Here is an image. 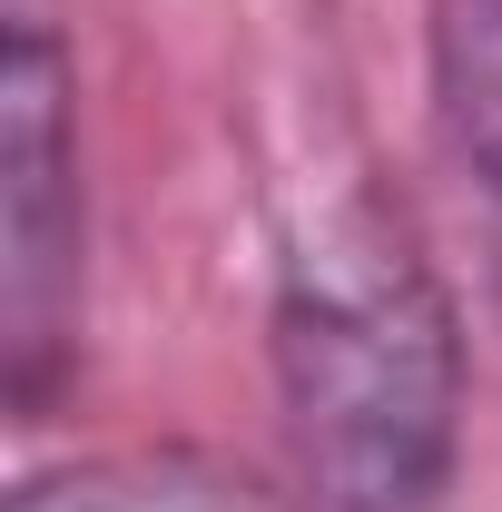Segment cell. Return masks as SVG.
Here are the masks:
<instances>
[{
    "label": "cell",
    "instance_id": "3957f363",
    "mask_svg": "<svg viewBox=\"0 0 502 512\" xmlns=\"http://www.w3.org/2000/svg\"><path fill=\"white\" fill-rule=\"evenodd\" d=\"M10 512H296L256 463H227V453H99V463H69V473H40L20 483Z\"/></svg>",
    "mask_w": 502,
    "mask_h": 512
},
{
    "label": "cell",
    "instance_id": "277c9868",
    "mask_svg": "<svg viewBox=\"0 0 502 512\" xmlns=\"http://www.w3.org/2000/svg\"><path fill=\"white\" fill-rule=\"evenodd\" d=\"M424 60H434V119L453 158L502 207V0H434Z\"/></svg>",
    "mask_w": 502,
    "mask_h": 512
},
{
    "label": "cell",
    "instance_id": "6da1fadb",
    "mask_svg": "<svg viewBox=\"0 0 502 512\" xmlns=\"http://www.w3.org/2000/svg\"><path fill=\"white\" fill-rule=\"evenodd\" d=\"M266 345L315 512H434L463 444V316L394 197L335 188L286 227Z\"/></svg>",
    "mask_w": 502,
    "mask_h": 512
},
{
    "label": "cell",
    "instance_id": "7a4b0ae2",
    "mask_svg": "<svg viewBox=\"0 0 502 512\" xmlns=\"http://www.w3.org/2000/svg\"><path fill=\"white\" fill-rule=\"evenodd\" d=\"M79 325V119L69 50L40 20H10L0 50V355L10 394L40 404Z\"/></svg>",
    "mask_w": 502,
    "mask_h": 512
}]
</instances>
